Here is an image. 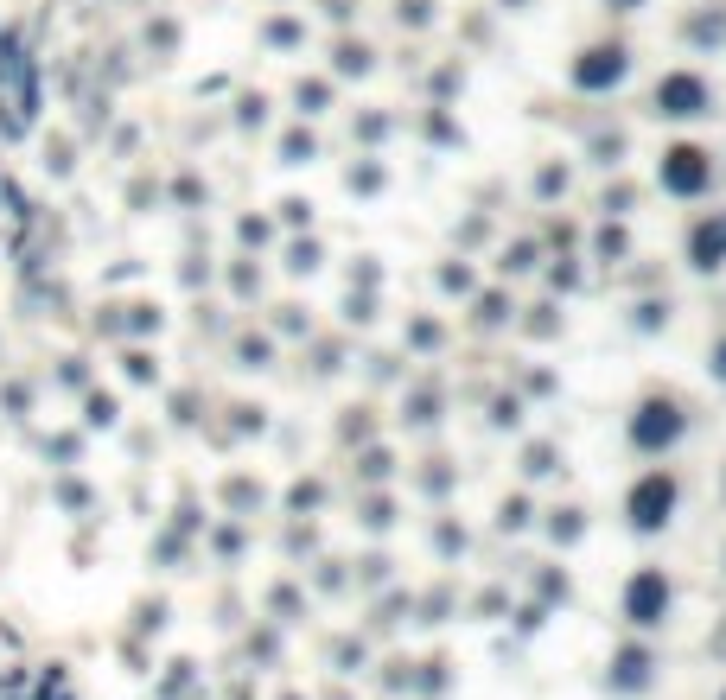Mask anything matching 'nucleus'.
<instances>
[{
    "instance_id": "obj_4",
    "label": "nucleus",
    "mask_w": 726,
    "mask_h": 700,
    "mask_svg": "<svg viewBox=\"0 0 726 700\" xmlns=\"http://www.w3.org/2000/svg\"><path fill=\"white\" fill-rule=\"evenodd\" d=\"M656 109L663 115H707V83L695 77V70H676V77H663L656 83Z\"/></svg>"
},
{
    "instance_id": "obj_6",
    "label": "nucleus",
    "mask_w": 726,
    "mask_h": 700,
    "mask_svg": "<svg viewBox=\"0 0 726 700\" xmlns=\"http://www.w3.org/2000/svg\"><path fill=\"white\" fill-rule=\"evenodd\" d=\"M625 611H631L637 624H663V611H669V580H663L656 567H644V573L625 586Z\"/></svg>"
},
{
    "instance_id": "obj_2",
    "label": "nucleus",
    "mask_w": 726,
    "mask_h": 700,
    "mask_svg": "<svg viewBox=\"0 0 726 700\" xmlns=\"http://www.w3.org/2000/svg\"><path fill=\"white\" fill-rule=\"evenodd\" d=\"M669 510H676V478H669V471H650V478L631 484V529L656 535L669 522Z\"/></svg>"
},
{
    "instance_id": "obj_7",
    "label": "nucleus",
    "mask_w": 726,
    "mask_h": 700,
    "mask_svg": "<svg viewBox=\"0 0 726 700\" xmlns=\"http://www.w3.org/2000/svg\"><path fill=\"white\" fill-rule=\"evenodd\" d=\"M720 255H726V217L695 230V268H720Z\"/></svg>"
},
{
    "instance_id": "obj_12",
    "label": "nucleus",
    "mask_w": 726,
    "mask_h": 700,
    "mask_svg": "<svg viewBox=\"0 0 726 700\" xmlns=\"http://www.w3.org/2000/svg\"><path fill=\"white\" fill-rule=\"evenodd\" d=\"M720 700H726V694H720Z\"/></svg>"
},
{
    "instance_id": "obj_3",
    "label": "nucleus",
    "mask_w": 726,
    "mask_h": 700,
    "mask_svg": "<svg viewBox=\"0 0 726 700\" xmlns=\"http://www.w3.org/2000/svg\"><path fill=\"white\" fill-rule=\"evenodd\" d=\"M663 185L676 191V198H701V191L714 185V166H707L701 147H669L663 153Z\"/></svg>"
},
{
    "instance_id": "obj_9",
    "label": "nucleus",
    "mask_w": 726,
    "mask_h": 700,
    "mask_svg": "<svg viewBox=\"0 0 726 700\" xmlns=\"http://www.w3.org/2000/svg\"><path fill=\"white\" fill-rule=\"evenodd\" d=\"M300 102H306V115H319V109H325V83H306Z\"/></svg>"
},
{
    "instance_id": "obj_11",
    "label": "nucleus",
    "mask_w": 726,
    "mask_h": 700,
    "mask_svg": "<svg viewBox=\"0 0 726 700\" xmlns=\"http://www.w3.org/2000/svg\"><path fill=\"white\" fill-rule=\"evenodd\" d=\"M612 7H637V0H612Z\"/></svg>"
},
{
    "instance_id": "obj_5",
    "label": "nucleus",
    "mask_w": 726,
    "mask_h": 700,
    "mask_svg": "<svg viewBox=\"0 0 726 700\" xmlns=\"http://www.w3.org/2000/svg\"><path fill=\"white\" fill-rule=\"evenodd\" d=\"M625 70H631V64H625V45H593V51H580L574 83H580V90H612Z\"/></svg>"
},
{
    "instance_id": "obj_10",
    "label": "nucleus",
    "mask_w": 726,
    "mask_h": 700,
    "mask_svg": "<svg viewBox=\"0 0 726 700\" xmlns=\"http://www.w3.org/2000/svg\"><path fill=\"white\" fill-rule=\"evenodd\" d=\"M714 376L726 382V338H720V350H714Z\"/></svg>"
},
{
    "instance_id": "obj_1",
    "label": "nucleus",
    "mask_w": 726,
    "mask_h": 700,
    "mask_svg": "<svg viewBox=\"0 0 726 700\" xmlns=\"http://www.w3.org/2000/svg\"><path fill=\"white\" fill-rule=\"evenodd\" d=\"M682 427H688V414L676 408V401H663V395L644 401V408L631 414V440L644 446V452H669V446L682 440Z\"/></svg>"
},
{
    "instance_id": "obj_8",
    "label": "nucleus",
    "mask_w": 726,
    "mask_h": 700,
    "mask_svg": "<svg viewBox=\"0 0 726 700\" xmlns=\"http://www.w3.org/2000/svg\"><path fill=\"white\" fill-rule=\"evenodd\" d=\"M618 688H644V681H650V656L644 650H625V656H618Z\"/></svg>"
}]
</instances>
